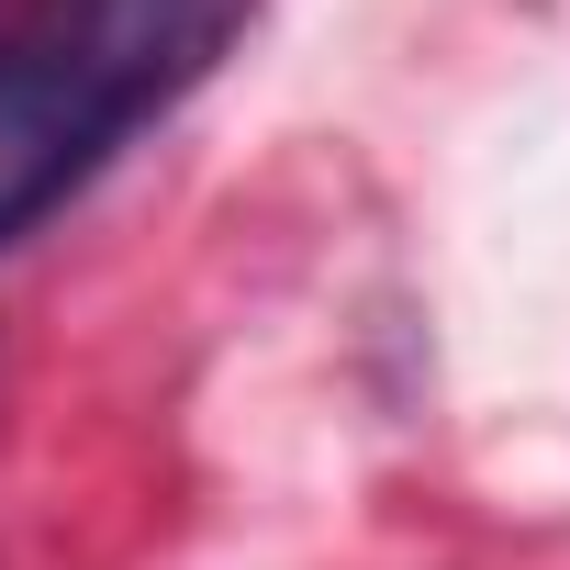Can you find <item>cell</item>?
I'll list each match as a JSON object with an SVG mask.
<instances>
[{"label":"cell","mask_w":570,"mask_h":570,"mask_svg":"<svg viewBox=\"0 0 570 570\" xmlns=\"http://www.w3.org/2000/svg\"><path fill=\"white\" fill-rule=\"evenodd\" d=\"M246 12L257 0H23L0 35V246L90 190L135 124L202 90Z\"/></svg>","instance_id":"6da1fadb"}]
</instances>
